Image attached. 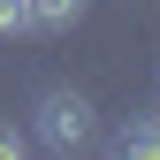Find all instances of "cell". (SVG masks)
Instances as JSON below:
<instances>
[{
	"mask_svg": "<svg viewBox=\"0 0 160 160\" xmlns=\"http://www.w3.org/2000/svg\"><path fill=\"white\" fill-rule=\"evenodd\" d=\"M38 145H53V152H84V145H92V99L69 92V84H53L46 99H38Z\"/></svg>",
	"mask_w": 160,
	"mask_h": 160,
	"instance_id": "6da1fadb",
	"label": "cell"
},
{
	"mask_svg": "<svg viewBox=\"0 0 160 160\" xmlns=\"http://www.w3.org/2000/svg\"><path fill=\"white\" fill-rule=\"evenodd\" d=\"M114 152H122V160H160V107H152V114H137V122L114 137Z\"/></svg>",
	"mask_w": 160,
	"mask_h": 160,
	"instance_id": "7a4b0ae2",
	"label": "cell"
},
{
	"mask_svg": "<svg viewBox=\"0 0 160 160\" xmlns=\"http://www.w3.org/2000/svg\"><path fill=\"white\" fill-rule=\"evenodd\" d=\"M84 15V0H23V31H69Z\"/></svg>",
	"mask_w": 160,
	"mask_h": 160,
	"instance_id": "3957f363",
	"label": "cell"
},
{
	"mask_svg": "<svg viewBox=\"0 0 160 160\" xmlns=\"http://www.w3.org/2000/svg\"><path fill=\"white\" fill-rule=\"evenodd\" d=\"M0 38H23V0H0Z\"/></svg>",
	"mask_w": 160,
	"mask_h": 160,
	"instance_id": "277c9868",
	"label": "cell"
},
{
	"mask_svg": "<svg viewBox=\"0 0 160 160\" xmlns=\"http://www.w3.org/2000/svg\"><path fill=\"white\" fill-rule=\"evenodd\" d=\"M23 145H31L23 130H15V122H0V160H23Z\"/></svg>",
	"mask_w": 160,
	"mask_h": 160,
	"instance_id": "5b68a950",
	"label": "cell"
}]
</instances>
